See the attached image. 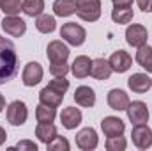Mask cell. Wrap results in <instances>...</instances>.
Returning a JSON list of instances; mask_svg holds the SVG:
<instances>
[{
	"label": "cell",
	"mask_w": 152,
	"mask_h": 151,
	"mask_svg": "<svg viewBox=\"0 0 152 151\" xmlns=\"http://www.w3.org/2000/svg\"><path fill=\"white\" fill-rule=\"evenodd\" d=\"M18 73V55L14 43L0 36V85L12 80Z\"/></svg>",
	"instance_id": "1"
},
{
	"label": "cell",
	"mask_w": 152,
	"mask_h": 151,
	"mask_svg": "<svg viewBox=\"0 0 152 151\" xmlns=\"http://www.w3.org/2000/svg\"><path fill=\"white\" fill-rule=\"evenodd\" d=\"M76 14L83 21H97L101 16V0H76Z\"/></svg>",
	"instance_id": "2"
},
{
	"label": "cell",
	"mask_w": 152,
	"mask_h": 151,
	"mask_svg": "<svg viewBox=\"0 0 152 151\" xmlns=\"http://www.w3.org/2000/svg\"><path fill=\"white\" fill-rule=\"evenodd\" d=\"M60 38L64 41H67L69 44L73 46H81L85 43L87 38V32L81 25H78L75 21H69V23H64L62 29H60Z\"/></svg>",
	"instance_id": "3"
},
{
	"label": "cell",
	"mask_w": 152,
	"mask_h": 151,
	"mask_svg": "<svg viewBox=\"0 0 152 151\" xmlns=\"http://www.w3.org/2000/svg\"><path fill=\"white\" fill-rule=\"evenodd\" d=\"M5 117H7V123H11L12 126H21V124H25V121L28 117V109L21 100H14L9 103Z\"/></svg>",
	"instance_id": "4"
},
{
	"label": "cell",
	"mask_w": 152,
	"mask_h": 151,
	"mask_svg": "<svg viewBox=\"0 0 152 151\" xmlns=\"http://www.w3.org/2000/svg\"><path fill=\"white\" fill-rule=\"evenodd\" d=\"M131 137H133V144L138 150H149L152 146V130L145 123L134 124L133 132H131Z\"/></svg>",
	"instance_id": "5"
},
{
	"label": "cell",
	"mask_w": 152,
	"mask_h": 151,
	"mask_svg": "<svg viewBox=\"0 0 152 151\" xmlns=\"http://www.w3.org/2000/svg\"><path fill=\"white\" fill-rule=\"evenodd\" d=\"M97 132L94 128H81L76 133V146L83 151H92L97 148Z\"/></svg>",
	"instance_id": "6"
},
{
	"label": "cell",
	"mask_w": 152,
	"mask_h": 151,
	"mask_svg": "<svg viewBox=\"0 0 152 151\" xmlns=\"http://www.w3.org/2000/svg\"><path fill=\"white\" fill-rule=\"evenodd\" d=\"M147 38H149L147 29L143 25H140V23H133V25H129L126 29V41H127V44H131L134 48L143 46L147 43Z\"/></svg>",
	"instance_id": "7"
},
{
	"label": "cell",
	"mask_w": 152,
	"mask_h": 151,
	"mask_svg": "<svg viewBox=\"0 0 152 151\" xmlns=\"http://www.w3.org/2000/svg\"><path fill=\"white\" fill-rule=\"evenodd\" d=\"M127 112V119L133 123V124H142V123H147L151 114H149V109H147V103L143 101H133L127 105L126 109Z\"/></svg>",
	"instance_id": "8"
},
{
	"label": "cell",
	"mask_w": 152,
	"mask_h": 151,
	"mask_svg": "<svg viewBox=\"0 0 152 151\" xmlns=\"http://www.w3.org/2000/svg\"><path fill=\"white\" fill-rule=\"evenodd\" d=\"M2 29H4L5 34H9L12 38H20L27 32V23H25V20H21L16 14L14 16H5L2 20Z\"/></svg>",
	"instance_id": "9"
},
{
	"label": "cell",
	"mask_w": 152,
	"mask_h": 151,
	"mask_svg": "<svg viewBox=\"0 0 152 151\" xmlns=\"http://www.w3.org/2000/svg\"><path fill=\"white\" fill-rule=\"evenodd\" d=\"M46 55H48L50 62H64V61H67V57H69V48H67L62 41L55 39V41H50V43H48V46H46Z\"/></svg>",
	"instance_id": "10"
},
{
	"label": "cell",
	"mask_w": 152,
	"mask_h": 151,
	"mask_svg": "<svg viewBox=\"0 0 152 151\" xmlns=\"http://www.w3.org/2000/svg\"><path fill=\"white\" fill-rule=\"evenodd\" d=\"M42 66L39 62H28L25 68H23V73H21V80L27 87H34L37 85L39 82L42 80Z\"/></svg>",
	"instance_id": "11"
},
{
	"label": "cell",
	"mask_w": 152,
	"mask_h": 151,
	"mask_svg": "<svg viewBox=\"0 0 152 151\" xmlns=\"http://www.w3.org/2000/svg\"><path fill=\"white\" fill-rule=\"evenodd\" d=\"M127 87L136 94H143L152 87V78L147 73H133L127 78Z\"/></svg>",
	"instance_id": "12"
},
{
	"label": "cell",
	"mask_w": 152,
	"mask_h": 151,
	"mask_svg": "<svg viewBox=\"0 0 152 151\" xmlns=\"http://www.w3.org/2000/svg\"><path fill=\"white\" fill-rule=\"evenodd\" d=\"M101 130L106 137H117V135H122L124 130H126V124L120 117H115V115H108L101 121Z\"/></svg>",
	"instance_id": "13"
},
{
	"label": "cell",
	"mask_w": 152,
	"mask_h": 151,
	"mask_svg": "<svg viewBox=\"0 0 152 151\" xmlns=\"http://www.w3.org/2000/svg\"><path fill=\"white\" fill-rule=\"evenodd\" d=\"M108 105H110V109L112 110H117V112H122V110H126L127 109V105L131 103L129 101V96H127V93L126 91H122V89H112L110 93H108Z\"/></svg>",
	"instance_id": "14"
},
{
	"label": "cell",
	"mask_w": 152,
	"mask_h": 151,
	"mask_svg": "<svg viewBox=\"0 0 152 151\" xmlns=\"http://www.w3.org/2000/svg\"><path fill=\"white\" fill-rule=\"evenodd\" d=\"M108 62H110V66H112L113 71H117V73H126L131 68V64H133V57L127 52L118 50V52H115L113 55L110 57Z\"/></svg>",
	"instance_id": "15"
},
{
	"label": "cell",
	"mask_w": 152,
	"mask_h": 151,
	"mask_svg": "<svg viewBox=\"0 0 152 151\" xmlns=\"http://www.w3.org/2000/svg\"><path fill=\"white\" fill-rule=\"evenodd\" d=\"M83 115H81V110L76 109V107H67L60 112V123L66 130H75L76 126L81 123Z\"/></svg>",
	"instance_id": "16"
},
{
	"label": "cell",
	"mask_w": 152,
	"mask_h": 151,
	"mask_svg": "<svg viewBox=\"0 0 152 151\" xmlns=\"http://www.w3.org/2000/svg\"><path fill=\"white\" fill-rule=\"evenodd\" d=\"M90 70H92V61L87 55H78L75 62L71 64V73L76 78H87L90 75Z\"/></svg>",
	"instance_id": "17"
},
{
	"label": "cell",
	"mask_w": 152,
	"mask_h": 151,
	"mask_svg": "<svg viewBox=\"0 0 152 151\" xmlns=\"http://www.w3.org/2000/svg\"><path fill=\"white\" fill-rule=\"evenodd\" d=\"M62 100H64V94L55 91V89H51V87H48V85L42 87L41 93H39V103L48 105V107H55L57 109L62 103Z\"/></svg>",
	"instance_id": "18"
},
{
	"label": "cell",
	"mask_w": 152,
	"mask_h": 151,
	"mask_svg": "<svg viewBox=\"0 0 152 151\" xmlns=\"http://www.w3.org/2000/svg\"><path fill=\"white\" fill-rule=\"evenodd\" d=\"M112 66H110V62L108 61H104V59H94L92 61V70H90V75L94 76L96 80H108L110 76H112Z\"/></svg>",
	"instance_id": "19"
},
{
	"label": "cell",
	"mask_w": 152,
	"mask_h": 151,
	"mask_svg": "<svg viewBox=\"0 0 152 151\" xmlns=\"http://www.w3.org/2000/svg\"><path fill=\"white\" fill-rule=\"evenodd\" d=\"M75 101L81 107H94L96 103V93L88 85H80L75 91Z\"/></svg>",
	"instance_id": "20"
},
{
	"label": "cell",
	"mask_w": 152,
	"mask_h": 151,
	"mask_svg": "<svg viewBox=\"0 0 152 151\" xmlns=\"http://www.w3.org/2000/svg\"><path fill=\"white\" fill-rule=\"evenodd\" d=\"M36 137L41 142L50 144L55 137H57V128L53 123H39L36 126Z\"/></svg>",
	"instance_id": "21"
},
{
	"label": "cell",
	"mask_w": 152,
	"mask_h": 151,
	"mask_svg": "<svg viewBox=\"0 0 152 151\" xmlns=\"http://www.w3.org/2000/svg\"><path fill=\"white\" fill-rule=\"evenodd\" d=\"M134 59H136V62H138L145 71L152 73V46H149L147 43H145L143 46H140Z\"/></svg>",
	"instance_id": "22"
},
{
	"label": "cell",
	"mask_w": 152,
	"mask_h": 151,
	"mask_svg": "<svg viewBox=\"0 0 152 151\" xmlns=\"http://www.w3.org/2000/svg\"><path fill=\"white\" fill-rule=\"evenodd\" d=\"M53 13L60 18L71 16L76 13V0H55L53 2Z\"/></svg>",
	"instance_id": "23"
},
{
	"label": "cell",
	"mask_w": 152,
	"mask_h": 151,
	"mask_svg": "<svg viewBox=\"0 0 152 151\" xmlns=\"http://www.w3.org/2000/svg\"><path fill=\"white\" fill-rule=\"evenodd\" d=\"M36 29L41 34H51L57 29V21L50 14H39L37 20H36Z\"/></svg>",
	"instance_id": "24"
},
{
	"label": "cell",
	"mask_w": 152,
	"mask_h": 151,
	"mask_svg": "<svg viewBox=\"0 0 152 151\" xmlns=\"http://www.w3.org/2000/svg\"><path fill=\"white\" fill-rule=\"evenodd\" d=\"M21 11L27 16H39L44 11V0H23L21 2Z\"/></svg>",
	"instance_id": "25"
},
{
	"label": "cell",
	"mask_w": 152,
	"mask_h": 151,
	"mask_svg": "<svg viewBox=\"0 0 152 151\" xmlns=\"http://www.w3.org/2000/svg\"><path fill=\"white\" fill-rule=\"evenodd\" d=\"M55 117H57L55 107H48V105H42V103H39L36 107V119H37V123H53Z\"/></svg>",
	"instance_id": "26"
},
{
	"label": "cell",
	"mask_w": 152,
	"mask_h": 151,
	"mask_svg": "<svg viewBox=\"0 0 152 151\" xmlns=\"http://www.w3.org/2000/svg\"><path fill=\"white\" fill-rule=\"evenodd\" d=\"M133 9L131 7H115L112 11V20L118 25H126V23H131L133 20Z\"/></svg>",
	"instance_id": "27"
},
{
	"label": "cell",
	"mask_w": 152,
	"mask_h": 151,
	"mask_svg": "<svg viewBox=\"0 0 152 151\" xmlns=\"http://www.w3.org/2000/svg\"><path fill=\"white\" fill-rule=\"evenodd\" d=\"M0 9L7 16H14L21 11V0H0Z\"/></svg>",
	"instance_id": "28"
},
{
	"label": "cell",
	"mask_w": 152,
	"mask_h": 151,
	"mask_svg": "<svg viewBox=\"0 0 152 151\" xmlns=\"http://www.w3.org/2000/svg\"><path fill=\"white\" fill-rule=\"evenodd\" d=\"M126 146H127V141H126V137H122V135L108 137V139H106V150L108 151H124Z\"/></svg>",
	"instance_id": "29"
},
{
	"label": "cell",
	"mask_w": 152,
	"mask_h": 151,
	"mask_svg": "<svg viewBox=\"0 0 152 151\" xmlns=\"http://www.w3.org/2000/svg\"><path fill=\"white\" fill-rule=\"evenodd\" d=\"M69 71H71V68H69L67 61H64V62H50V73L53 76H66Z\"/></svg>",
	"instance_id": "30"
},
{
	"label": "cell",
	"mask_w": 152,
	"mask_h": 151,
	"mask_svg": "<svg viewBox=\"0 0 152 151\" xmlns=\"http://www.w3.org/2000/svg\"><path fill=\"white\" fill-rule=\"evenodd\" d=\"M50 151H69V141L66 137H55L50 144H46Z\"/></svg>",
	"instance_id": "31"
},
{
	"label": "cell",
	"mask_w": 152,
	"mask_h": 151,
	"mask_svg": "<svg viewBox=\"0 0 152 151\" xmlns=\"http://www.w3.org/2000/svg\"><path fill=\"white\" fill-rule=\"evenodd\" d=\"M48 87H51V89H55V91L66 94V91L69 89V80H67L66 76H55V78L48 84Z\"/></svg>",
	"instance_id": "32"
},
{
	"label": "cell",
	"mask_w": 152,
	"mask_h": 151,
	"mask_svg": "<svg viewBox=\"0 0 152 151\" xmlns=\"http://www.w3.org/2000/svg\"><path fill=\"white\" fill-rule=\"evenodd\" d=\"M12 150H28V151H37V144L36 142H32V141H21V142H18Z\"/></svg>",
	"instance_id": "33"
},
{
	"label": "cell",
	"mask_w": 152,
	"mask_h": 151,
	"mask_svg": "<svg viewBox=\"0 0 152 151\" xmlns=\"http://www.w3.org/2000/svg\"><path fill=\"white\" fill-rule=\"evenodd\" d=\"M136 4L143 13H149L152 9V0H136Z\"/></svg>",
	"instance_id": "34"
},
{
	"label": "cell",
	"mask_w": 152,
	"mask_h": 151,
	"mask_svg": "<svg viewBox=\"0 0 152 151\" xmlns=\"http://www.w3.org/2000/svg\"><path fill=\"white\" fill-rule=\"evenodd\" d=\"M113 2V7H131L133 5V0H112Z\"/></svg>",
	"instance_id": "35"
},
{
	"label": "cell",
	"mask_w": 152,
	"mask_h": 151,
	"mask_svg": "<svg viewBox=\"0 0 152 151\" xmlns=\"http://www.w3.org/2000/svg\"><path fill=\"white\" fill-rule=\"evenodd\" d=\"M5 139H7V133H5V130H4V128L0 126V146H2L4 142H5Z\"/></svg>",
	"instance_id": "36"
},
{
	"label": "cell",
	"mask_w": 152,
	"mask_h": 151,
	"mask_svg": "<svg viewBox=\"0 0 152 151\" xmlns=\"http://www.w3.org/2000/svg\"><path fill=\"white\" fill-rule=\"evenodd\" d=\"M4 109H5V100H4V96L0 94V112H2Z\"/></svg>",
	"instance_id": "37"
},
{
	"label": "cell",
	"mask_w": 152,
	"mask_h": 151,
	"mask_svg": "<svg viewBox=\"0 0 152 151\" xmlns=\"http://www.w3.org/2000/svg\"><path fill=\"white\" fill-rule=\"evenodd\" d=\"M151 11H152V9H151Z\"/></svg>",
	"instance_id": "38"
}]
</instances>
